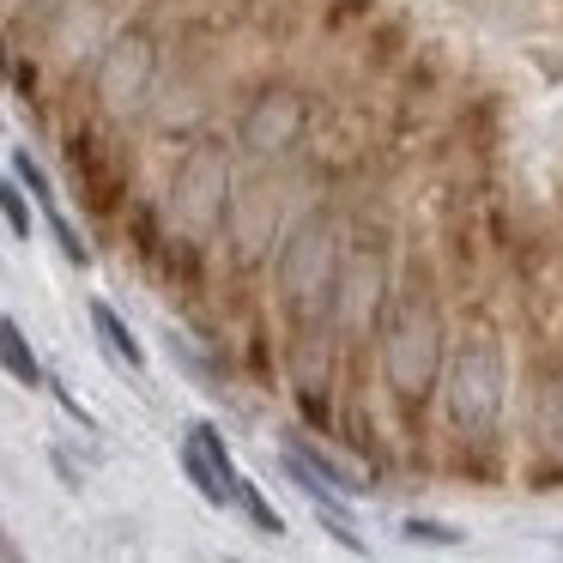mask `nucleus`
<instances>
[{
    "label": "nucleus",
    "instance_id": "obj_8",
    "mask_svg": "<svg viewBox=\"0 0 563 563\" xmlns=\"http://www.w3.org/2000/svg\"><path fill=\"white\" fill-rule=\"evenodd\" d=\"M279 231H285V195L267 176V164H255V176L236 170V188H231L224 219H219V236H224V249H231V261L236 267L267 261L273 243H279Z\"/></svg>",
    "mask_w": 563,
    "mask_h": 563
},
{
    "label": "nucleus",
    "instance_id": "obj_5",
    "mask_svg": "<svg viewBox=\"0 0 563 563\" xmlns=\"http://www.w3.org/2000/svg\"><path fill=\"white\" fill-rule=\"evenodd\" d=\"M236 170H243V158H236L231 134H219V128L188 134V146L176 152V170H170L164 219H170L176 231L200 236V243L219 236V219H224V200H231V188H236Z\"/></svg>",
    "mask_w": 563,
    "mask_h": 563
},
{
    "label": "nucleus",
    "instance_id": "obj_18",
    "mask_svg": "<svg viewBox=\"0 0 563 563\" xmlns=\"http://www.w3.org/2000/svg\"><path fill=\"white\" fill-rule=\"evenodd\" d=\"M231 503H243V509H249V521H255L261 527V533H273V539H279L285 533V521H279V509H273V503L267 497H261V490L255 485H249V478L243 473H236V497Z\"/></svg>",
    "mask_w": 563,
    "mask_h": 563
},
{
    "label": "nucleus",
    "instance_id": "obj_12",
    "mask_svg": "<svg viewBox=\"0 0 563 563\" xmlns=\"http://www.w3.org/2000/svg\"><path fill=\"white\" fill-rule=\"evenodd\" d=\"M91 333L103 340V352L115 357V364H128V369H146V345L134 340V328H128L122 316H115L103 297H91Z\"/></svg>",
    "mask_w": 563,
    "mask_h": 563
},
{
    "label": "nucleus",
    "instance_id": "obj_17",
    "mask_svg": "<svg viewBox=\"0 0 563 563\" xmlns=\"http://www.w3.org/2000/svg\"><path fill=\"white\" fill-rule=\"evenodd\" d=\"M43 219H49V231H55V243H62V255L74 261V267H91V249H86V236L74 231V219L62 212V200H49V207H43Z\"/></svg>",
    "mask_w": 563,
    "mask_h": 563
},
{
    "label": "nucleus",
    "instance_id": "obj_11",
    "mask_svg": "<svg viewBox=\"0 0 563 563\" xmlns=\"http://www.w3.org/2000/svg\"><path fill=\"white\" fill-rule=\"evenodd\" d=\"M285 454H291L297 466H309V473H316L321 485L333 490V497H364V490H369L364 478H357L345 461H333V454L321 449V442H303V437H291V449H285Z\"/></svg>",
    "mask_w": 563,
    "mask_h": 563
},
{
    "label": "nucleus",
    "instance_id": "obj_16",
    "mask_svg": "<svg viewBox=\"0 0 563 563\" xmlns=\"http://www.w3.org/2000/svg\"><path fill=\"white\" fill-rule=\"evenodd\" d=\"M0 219H7V231H13L19 243L37 231V219H31V195H25V183H19L13 170L0 176Z\"/></svg>",
    "mask_w": 563,
    "mask_h": 563
},
{
    "label": "nucleus",
    "instance_id": "obj_14",
    "mask_svg": "<svg viewBox=\"0 0 563 563\" xmlns=\"http://www.w3.org/2000/svg\"><path fill=\"white\" fill-rule=\"evenodd\" d=\"M128 243H134V255L146 261V267H158L164 243H170V219H164L158 207H146V200H128Z\"/></svg>",
    "mask_w": 563,
    "mask_h": 563
},
{
    "label": "nucleus",
    "instance_id": "obj_2",
    "mask_svg": "<svg viewBox=\"0 0 563 563\" xmlns=\"http://www.w3.org/2000/svg\"><path fill=\"white\" fill-rule=\"evenodd\" d=\"M273 303L285 328H328V297L345 261V224L333 207H309L273 243Z\"/></svg>",
    "mask_w": 563,
    "mask_h": 563
},
{
    "label": "nucleus",
    "instance_id": "obj_3",
    "mask_svg": "<svg viewBox=\"0 0 563 563\" xmlns=\"http://www.w3.org/2000/svg\"><path fill=\"white\" fill-rule=\"evenodd\" d=\"M442 412L449 430L466 449H490L503 437V412H509V364H503V345L490 328H473L466 340L449 345L442 357Z\"/></svg>",
    "mask_w": 563,
    "mask_h": 563
},
{
    "label": "nucleus",
    "instance_id": "obj_15",
    "mask_svg": "<svg viewBox=\"0 0 563 563\" xmlns=\"http://www.w3.org/2000/svg\"><path fill=\"white\" fill-rule=\"evenodd\" d=\"M533 437H539V449H545V454H558V461H563V376L539 388V400H533Z\"/></svg>",
    "mask_w": 563,
    "mask_h": 563
},
{
    "label": "nucleus",
    "instance_id": "obj_7",
    "mask_svg": "<svg viewBox=\"0 0 563 563\" xmlns=\"http://www.w3.org/2000/svg\"><path fill=\"white\" fill-rule=\"evenodd\" d=\"M309 122H316V103H309L303 86H285V79H267V86L249 91V103L236 110V128H231V146L236 158L249 164H285L303 152L309 140Z\"/></svg>",
    "mask_w": 563,
    "mask_h": 563
},
{
    "label": "nucleus",
    "instance_id": "obj_10",
    "mask_svg": "<svg viewBox=\"0 0 563 563\" xmlns=\"http://www.w3.org/2000/svg\"><path fill=\"white\" fill-rule=\"evenodd\" d=\"M183 473L188 485L200 490L207 503H231L236 497V466H231V449H224V437L212 424H188V442H183Z\"/></svg>",
    "mask_w": 563,
    "mask_h": 563
},
{
    "label": "nucleus",
    "instance_id": "obj_1",
    "mask_svg": "<svg viewBox=\"0 0 563 563\" xmlns=\"http://www.w3.org/2000/svg\"><path fill=\"white\" fill-rule=\"evenodd\" d=\"M442 357H449V321H442L430 291H394L388 316L376 328V364H382V388H388L394 412L406 424L424 418V406L437 400L442 382Z\"/></svg>",
    "mask_w": 563,
    "mask_h": 563
},
{
    "label": "nucleus",
    "instance_id": "obj_22",
    "mask_svg": "<svg viewBox=\"0 0 563 563\" xmlns=\"http://www.w3.org/2000/svg\"><path fill=\"white\" fill-rule=\"evenodd\" d=\"M394 55H400V25H388V31L376 37V67H388Z\"/></svg>",
    "mask_w": 563,
    "mask_h": 563
},
{
    "label": "nucleus",
    "instance_id": "obj_9",
    "mask_svg": "<svg viewBox=\"0 0 563 563\" xmlns=\"http://www.w3.org/2000/svg\"><path fill=\"white\" fill-rule=\"evenodd\" d=\"M67 176H74V195L86 200L91 219H122V207H128V164L115 158L91 128L67 134Z\"/></svg>",
    "mask_w": 563,
    "mask_h": 563
},
{
    "label": "nucleus",
    "instance_id": "obj_13",
    "mask_svg": "<svg viewBox=\"0 0 563 563\" xmlns=\"http://www.w3.org/2000/svg\"><path fill=\"white\" fill-rule=\"evenodd\" d=\"M0 369H7L19 388H43V357H37V345L25 340V328H19L13 316H0Z\"/></svg>",
    "mask_w": 563,
    "mask_h": 563
},
{
    "label": "nucleus",
    "instance_id": "obj_4",
    "mask_svg": "<svg viewBox=\"0 0 563 563\" xmlns=\"http://www.w3.org/2000/svg\"><path fill=\"white\" fill-rule=\"evenodd\" d=\"M86 67H91V110L115 128L140 122V115L152 110V98H158V79H164L158 25H152V19H122V25H110Z\"/></svg>",
    "mask_w": 563,
    "mask_h": 563
},
{
    "label": "nucleus",
    "instance_id": "obj_20",
    "mask_svg": "<svg viewBox=\"0 0 563 563\" xmlns=\"http://www.w3.org/2000/svg\"><path fill=\"white\" fill-rule=\"evenodd\" d=\"M406 539H412V545H461V527H449V521H424V515H412V521H406Z\"/></svg>",
    "mask_w": 563,
    "mask_h": 563
},
{
    "label": "nucleus",
    "instance_id": "obj_19",
    "mask_svg": "<svg viewBox=\"0 0 563 563\" xmlns=\"http://www.w3.org/2000/svg\"><path fill=\"white\" fill-rule=\"evenodd\" d=\"M13 176L25 183V195L37 200V207H49V200H62V195H55V183H49V170H43V164L31 158V152H13Z\"/></svg>",
    "mask_w": 563,
    "mask_h": 563
},
{
    "label": "nucleus",
    "instance_id": "obj_21",
    "mask_svg": "<svg viewBox=\"0 0 563 563\" xmlns=\"http://www.w3.org/2000/svg\"><path fill=\"white\" fill-rule=\"evenodd\" d=\"M369 13H376V0H333V7H328V19H321V25H328L333 37H340V31L352 25V19H369Z\"/></svg>",
    "mask_w": 563,
    "mask_h": 563
},
{
    "label": "nucleus",
    "instance_id": "obj_6",
    "mask_svg": "<svg viewBox=\"0 0 563 563\" xmlns=\"http://www.w3.org/2000/svg\"><path fill=\"white\" fill-rule=\"evenodd\" d=\"M388 297H394L388 249L382 243H352V236H345V261H340V279H333V297H328L333 345L357 352V345L376 340L382 316H388Z\"/></svg>",
    "mask_w": 563,
    "mask_h": 563
}]
</instances>
